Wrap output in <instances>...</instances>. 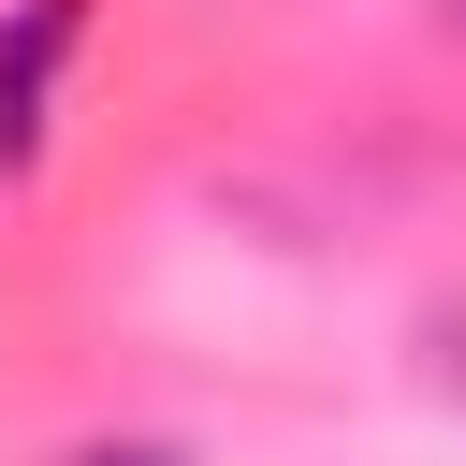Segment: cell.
I'll return each mask as SVG.
<instances>
[{
  "label": "cell",
  "mask_w": 466,
  "mask_h": 466,
  "mask_svg": "<svg viewBox=\"0 0 466 466\" xmlns=\"http://www.w3.org/2000/svg\"><path fill=\"white\" fill-rule=\"evenodd\" d=\"M73 466H189V451H175V437H87Z\"/></svg>",
  "instance_id": "7a4b0ae2"
},
{
  "label": "cell",
  "mask_w": 466,
  "mask_h": 466,
  "mask_svg": "<svg viewBox=\"0 0 466 466\" xmlns=\"http://www.w3.org/2000/svg\"><path fill=\"white\" fill-rule=\"evenodd\" d=\"M73 44H87V0H15V15H0V175L44 160V116H58Z\"/></svg>",
  "instance_id": "6da1fadb"
},
{
  "label": "cell",
  "mask_w": 466,
  "mask_h": 466,
  "mask_svg": "<svg viewBox=\"0 0 466 466\" xmlns=\"http://www.w3.org/2000/svg\"><path fill=\"white\" fill-rule=\"evenodd\" d=\"M451 29H466V0H451Z\"/></svg>",
  "instance_id": "3957f363"
}]
</instances>
